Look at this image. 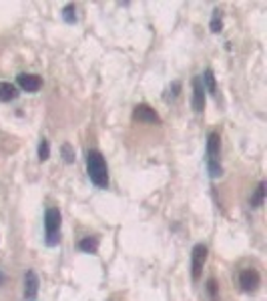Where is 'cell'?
Returning <instances> with one entry per match:
<instances>
[{"instance_id": "cell-12", "label": "cell", "mask_w": 267, "mask_h": 301, "mask_svg": "<svg viewBox=\"0 0 267 301\" xmlns=\"http://www.w3.org/2000/svg\"><path fill=\"white\" fill-rule=\"evenodd\" d=\"M201 83H203V89L209 91L211 95H217V83H215V74L211 68H207L203 74H201Z\"/></svg>"}, {"instance_id": "cell-8", "label": "cell", "mask_w": 267, "mask_h": 301, "mask_svg": "<svg viewBox=\"0 0 267 301\" xmlns=\"http://www.w3.org/2000/svg\"><path fill=\"white\" fill-rule=\"evenodd\" d=\"M203 108H205V89H203L201 77H195V81H193V110L203 112Z\"/></svg>"}, {"instance_id": "cell-19", "label": "cell", "mask_w": 267, "mask_h": 301, "mask_svg": "<svg viewBox=\"0 0 267 301\" xmlns=\"http://www.w3.org/2000/svg\"><path fill=\"white\" fill-rule=\"evenodd\" d=\"M223 28V20H221V10H213V18H211V32H219Z\"/></svg>"}, {"instance_id": "cell-18", "label": "cell", "mask_w": 267, "mask_h": 301, "mask_svg": "<svg viewBox=\"0 0 267 301\" xmlns=\"http://www.w3.org/2000/svg\"><path fill=\"white\" fill-rule=\"evenodd\" d=\"M51 157V147H49V141L47 139H43L41 143H39V159L41 161H47Z\"/></svg>"}, {"instance_id": "cell-10", "label": "cell", "mask_w": 267, "mask_h": 301, "mask_svg": "<svg viewBox=\"0 0 267 301\" xmlns=\"http://www.w3.org/2000/svg\"><path fill=\"white\" fill-rule=\"evenodd\" d=\"M18 97V89L14 87V85H10V83H0V100L2 102H10V100H14Z\"/></svg>"}, {"instance_id": "cell-1", "label": "cell", "mask_w": 267, "mask_h": 301, "mask_svg": "<svg viewBox=\"0 0 267 301\" xmlns=\"http://www.w3.org/2000/svg\"><path fill=\"white\" fill-rule=\"evenodd\" d=\"M87 175L95 187L99 189L108 187V167L101 150L93 149L87 153Z\"/></svg>"}, {"instance_id": "cell-2", "label": "cell", "mask_w": 267, "mask_h": 301, "mask_svg": "<svg viewBox=\"0 0 267 301\" xmlns=\"http://www.w3.org/2000/svg\"><path fill=\"white\" fill-rule=\"evenodd\" d=\"M60 219L62 217H60V211L56 207L47 209V213H45V231H47L45 241L49 247L58 245V241H60Z\"/></svg>"}, {"instance_id": "cell-13", "label": "cell", "mask_w": 267, "mask_h": 301, "mask_svg": "<svg viewBox=\"0 0 267 301\" xmlns=\"http://www.w3.org/2000/svg\"><path fill=\"white\" fill-rule=\"evenodd\" d=\"M263 201H265V183L261 181V183L257 185L255 193L251 195V199H249V205H251L253 209H257V207H261V205H263Z\"/></svg>"}, {"instance_id": "cell-11", "label": "cell", "mask_w": 267, "mask_h": 301, "mask_svg": "<svg viewBox=\"0 0 267 301\" xmlns=\"http://www.w3.org/2000/svg\"><path fill=\"white\" fill-rule=\"evenodd\" d=\"M79 249L83 251V253H97V249H99V239L97 237H83L81 241H79Z\"/></svg>"}, {"instance_id": "cell-6", "label": "cell", "mask_w": 267, "mask_h": 301, "mask_svg": "<svg viewBox=\"0 0 267 301\" xmlns=\"http://www.w3.org/2000/svg\"><path fill=\"white\" fill-rule=\"evenodd\" d=\"M39 287H41V279H39V275H36L32 269H28V271L24 273V299L26 301L36 299V295H39Z\"/></svg>"}, {"instance_id": "cell-15", "label": "cell", "mask_w": 267, "mask_h": 301, "mask_svg": "<svg viewBox=\"0 0 267 301\" xmlns=\"http://www.w3.org/2000/svg\"><path fill=\"white\" fill-rule=\"evenodd\" d=\"M62 18L72 24V22L77 20V6H74V4H66V6L62 8Z\"/></svg>"}, {"instance_id": "cell-20", "label": "cell", "mask_w": 267, "mask_h": 301, "mask_svg": "<svg viewBox=\"0 0 267 301\" xmlns=\"http://www.w3.org/2000/svg\"><path fill=\"white\" fill-rule=\"evenodd\" d=\"M4 281H6V275H4V271H2V269H0V285H2V283H4Z\"/></svg>"}, {"instance_id": "cell-9", "label": "cell", "mask_w": 267, "mask_h": 301, "mask_svg": "<svg viewBox=\"0 0 267 301\" xmlns=\"http://www.w3.org/2000/svg\"><path fill=\"white\" fill-rule=\"evenodd\" d=\"M219 153H221V137L217 131H213L207 137V161H219Z\"/></svg>"}, {"instance_id": "cell-16", "label": "cell", "mask_w": 267, "mask_h": 301, "mask_svg": "<svg viewBox=\"0 0 267 301\" xmlns=\"http://www.w3.org/2000/svg\"><path fill=\"white\" fill-rule=\"evenodd\" d=\"M60 153H62V159H64V163H74V149L68 145V143H64L62 147H60Z\"/></svg>"}, {"instance_id": "cell-5", "label": "cell", "mask_w": 267, "mask_h": 301, "mask_svg": "<svg viewBox=\"0 0 267 301\" xmlns=\"http://www.w3.org/2000/svg\"><path fill=\"white\" fill-rule=\"evenodd\" d=\"M133 121L135 123H145V125H159L161 117L149 104H137L133 108Z\"/></svg>"}, {"instance_id": "cell-3", "label": "cell", "mask_w": 267, "mask_h": 301, "mask_svg": "<svg viewBox=\"0 0 267 301\" xmlns=\"http://www.w3.org/2000/svg\"><path fill=\"white\" fill-rule=\"evenodd\" d=\"M239 285H241V289H243L245 293H255V291L259 289V285H261V275H259V271L253 269V267L243 269V271L239 273Z\"/></svg>"}, {"instance_id": "cell-4", "label": "cell", "mask_w": 267, "mask_h": 301, "mask_svg": "<svg viewBox=\"0 0 267 301\" xmlns=\"http://www.w3.org/2000/svg\"><path fill=\"white\" fill-rule=\"evenodd\" d=\"M205 261H207V247L203 243H199L193 247V253H191V277H193V281H199Z\"/></svg>"}, {"instance_id": "cell-17", "label": "cell", "mask_w": 267, "mask_h": 301, "mask_svg": "<svg viewBox=\"0 0 267 301\" xmlns=\"http://www.w3.org/2000/svg\"><path fill=\"white\" fill-rule=\"evenodd\" d=\"M179 93H181V83L177 81V83H173L169 89H167V95H165V100H175L179 97Z\"/></svg>"}, {"instance_id": "cell-14", "label": "cell", "mask_w": 267, "mask_h": 301, "mask_svg": "<svg viewBox=\"0 0 267 301\" xmlns=\"http://www.w3.org/2000/svg\"><path fill=\"white\" fill-rule=\"evenodd\" d=\"M207 295H209V301H219V285H217V279L215 277H209L207 279Z\"/></svg>"}, {"instance_id": "cell-7", "label": "cell", "mask_w": 267, "mask_h": 301, "mask_svg": "<svg viewBox=\"0 0 267 301\" xmlns=\"http://www.w3.org/2000/svg\"><path fill=\"white\" fill-rule=\"evenodd\" d=\"M16 83L22 91L26 93H36L41 87H43V79L39 74H30V72H22L16 77Z\"/></svg>"}]
</instances>
